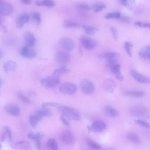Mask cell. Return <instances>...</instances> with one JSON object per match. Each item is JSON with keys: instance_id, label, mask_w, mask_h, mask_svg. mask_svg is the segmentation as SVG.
Masks as SVG:
<instances>
[{"instance_id": "6da1fadb", "label": "cell", "mask_w": 150, "mask_h": 150, "mask_svg": "<svg viewBox=\"0 0 150 150\" xmlns=\"http://www.w3.org/2000/svg\"><path fill=\"white\" fill-rule=\"evenodd\" d=\"M57 108L62 115L67 119L75 121H78L80 119V114L75 109L68 106L60 105Z\"/></svg>"}, {"instance_id": "7a4b0ae2", "label": "cell", "mask_w": 150, "mask_h": 150, "mask_svg": "<svg viewBox=\"0 0 150 150\" xmlns=\"http://www.w3.org/2000/svg\"><path fill=\"white\" fill-rule=\"evenodd\" d=\"M120 54L115 52H107L101 54L98 56L100 59H105L107 61V65L110 68L113 65L118 63Z\"/></svg>"}, {"instance_id": "3957f363", "label": "cell", "mask_w": 150, "mask_h": 150, "mask_svg": "<svg viewBox=\"0 0 150 150\" xmlns=\"http://www.w3.org/2000/svg\"><path fill=\"white\" fill-rule=\"evenodd\" d=\"M130 112L132 115L137 117H146L149 114L147 108L142 105H136L131 107Z\"/></svg>"}, {"instance_id": "277c9868", "label": "cell", "mask_w": 150, "mask_h": 150, "mask_svg": "<svg viewBox=\"0 0 150 150\" xmlns=\"http://www.w3.org/2000/svg\"><path fill=\"white\" fill-rule=\"evenodd\" d=\"M60 83L59 77L52 75L42 79L40 80L41 84L45 87L51 88L58 85Z\"/></svg>"}, {"instance_id": "5b68a950", "label": "cell", "mask_w": 150, "mask_h": 150, "mask_svg": "<svg viewBox=\"0 0 150 150\" xmlns=\"http://www.w3.org/2000/svg\"><path fill=\"white\" fill-rule=\"evenodd\" d=\"M55 58L57 62L62 66L68 64L71 60L70 54L64 50L58 51L56 53Z\"/></svg>"}, {"instance_id": "8992f818", "label": "cell", "mask_w": 150, "mask_h": 150, "mask_svg": "<svg viewBox=\"0 0 150 150\" xmlns=\"http://www.w3.org/2000/svg\"><path fill=\"white\" fill-rule=\"evenodd\" d=\"M60 137L62 142L67 145L72 144L75 141L73 133L68 129L63 130L60 134Z\"/></svg>"}, {"instance_id": "52a82bcc", "label": "cell", "mask_w": 150, "mask_h": 150, "mask_svg": "<svg viewBox=\"0 0 150 150\" xmlns=\"http://www.w3.org/2000/svg\"><path fill=\"white\" fill-rule=\"evenodd\" d=\"M59 43L61 46L67 51H72L76 47L75 41L71 38L67 37H62L59 40Z\"/></svg>"}, {"instance_id": "ba28073f", "label": "cell", "mask_w": 150, "mask_h": 150, "mask_svg": "<svg viewBox=\"0 0 150 150\" xmlns=\"http://www.w3.org/2000/svg\"><path fill=\"white\" fill-rule=\"evenodd\" d=\"M77 87L74 83L66 82L62 84L59 86V90L62 93L68 95L74 93L76 91Z\"/></svg>"}, {"instance_id": "9c48e42d", "label": "cell", "mask_w": 150, "mask_h": 150, "mask_svg": "<svg viewBox=\"0 0 150 150\" xmlns=\"http://www.w3.org/2000/svg\"><path fill=\"white\" fill-rule=\"evenodd\" d=\"M79 86L81 90L84 93L91 94L95 90L94 86L93 83L88 79H84L80 82Z\"/></svg>"}, {"instance_id": "30bf717a", "label": "cell", "mask_w": 150, "mask_h": 150, "mask_svg": "<svg viewBox=\"0 0 150 150\" xmlns=\"http://www.w3.org/2000/svg\"><path fill=\"white\" fill-rule=\"evenodd\" d=\"M81 45L88 50H92L97 45V42L93 39L86 35L82 36L80 39Z\"/></svg>"}, {"instance_id": "8fae6325", "label": "cell", "mask_w": 150, "mask_h": 150, "mask_svg": "<svg viewBox=\"0 0 150 150\" xmlns=\"http://www.w3.org/2000/svg\"><path fill=\"white\" fill-rule=\"evenodd\" d=\"M13 8L10 3L0 0V13L3 16H6L11 14L13 11Z\"/></svg>"}, {"instance_id": "7c38bea8", "label": "cell", "mask_w": 150, "mask_h": 150, "mask_svg": "<svg viewBox=\"0 0 150 150\" xmlns=\"http://www.w3.org/2000/svg\"><path fill=\"white\" fill-rule=\"evenodd\" d=\"M106 127V125L104 122L98 120L94 122L90 127H88V129L92 132H100L104 130Z\"/></svg>"}, {"instance_id": "4fadbf2b", "label": "cell", "mask_w": 150, "mask_h": 150, "mask_svg": "<svg viewBox=\"0 0 150 150\" xmlns=\"http://www.w3.org/2000/svg\"><path fill=\"white\" fill-rule=\"evenodd\" d=\"M4 108L7 112L13 116H18L20 114L19 108L18 106L14 104H7L5 105Z\"/></svg>"}, {"instance_id": "5bb4252c", "label": "cell", "mask_w": 150, "mask_h": 150, "mask_svg": "<svg viewBox=\"0 0 150 150\" xmlns=\"http://www.w3.org/2000/svg\"><path fill=\"white\" fill-rule=\"evenodd\" d=\"M103 88L106 91L112 93L116 87V84L112 79L108 78L104 80L103 84Z\"/></svg>"}, {"instance_id": "9a60e30c", "label": "cell", "mask_w": 150, "mask_h": 150, "mask_svg": "<svg viewBox=\"0 0 150 150\" xmlns=\"http://www.w3.org/2000/svg\"><path fill=\"white\" fill-rule=\"evenodd\" d=\"M20 54L23 57L27 58H33L36 55V52L34 49L26 46L22 49Z\"/></svg>"}, {"instance_id": "2e32d148", "label": "cell", "mask_w": 150, "mask_h": 150, "mask_svg": "<svg viewBox=\"0 0 150 150\" xmlns=\"http://www.w3.org/2000/svg\"><path fill=\"white\" fill-rule=\"evenodd\" d=\"M24 38L26 46L32 47L35 44V38L33 34L31 32H26L25 33Z\"/></svg>"}, {"instance_id": "e0dca14e", "label": "cell", "mask_w": 150, "mask_h": 150, "mask_svg": "<svg viewBox=\"0 0 150 150\" xmlns=\"http://www.w3.org/2000/svg\"><path fill=\"white\" fill-rule=\"evenodd\" d=\"M131 74L133 78L139 83H150V79L144 76L135 70L131 71Z\"/></svg>"}, {"instance_id": "ac0fdd59", "label": "cell", "mask_w": 150, "mask_h": 150, "mask_svg": "<svg viewBox=\"0 0 150 150\" xmlns=\"http://www.w3.org/2000/svg\"><path fill=\"white\" fill-rule=\"evenodd\" d=\"M104 114L108 117L114 118L117 116L118 115V111L112 107L106 105L103 108Z\"/></svg>"}, {"instance_id": "d6986e66", "label": "cell", "mask_w": 150, "mask_h": 150, "mask_svg": "<svg viewBox=\"0 0 150 150\" xmlns=\"http://www.w3.org/2000/svg\"><path fill=\"white\" fill-rule=\"evenodd\" d=\"M110 68L112 72L114 74L117 79L120 81L123 80L124 76L121 73V66L120 64L118 63L115 64L112 66Z\"/></svg>"}, {"instance_id": "ffe728a7", "label": "cell", "mask_w": 150, "mask_h": 150, "mask_svg": "<svg viewBox=\"0 0 150 150\" xmlns=\"http://www.w3.org/2000/svg\"><path fill=\"white\" fill-rule=\"evenodd\" d=\"M29 19V16L27 14L23 13L21 15L16 21V27L18 28H22L25 24L28 22Z\"/></svg>"}, {"instance_id": "44dd1931", "label": "cell", "mask_w": 150, "mask_h": 150, "mask_svg": "<svg viewBox=\"0 0 150 150\" xmlns=\"http://www.w3.org/2000/svg\"><path fill=\"white\" fill-rule=\"evenodd\" d=\"M12 147L15 149L30 150L31 147L30 144L25 141H20L16 142L12 145Z\"/></svg>"}, {"instance_id": "7402d4cb", "label": "cell", "mask_w": 150, "mask_h": 150, "mask_svg": "<svg viewBox=\"0 0 150 150\" xmlns=\"http://www.w3.org/2000/svg\"><path fill=\"white\" fill-rule=\"evenodd\" d=\"M28 138L35 142V144H41V140L43 137V134L40 132L35 133L30 132L28 134Z\"/></svg>"}, {"instance_id": "603a6c76", "label": "cell", "mask_w": 150, "mask_h": 150, "mask_svg": "<svg viewBox=\"0 0 150 150\" xmlns=\"http://www.w3.org/2000/svg\"><path fill=\"white\" fill-rule=\"evenodd\" d=\"M11 133L10 128L7 126H4L3 128L0 137V142H3L5 140L6 137L9 141L11 139Z\"/></svg>"}, {"instance_id": "cb8c5ba5", "label": "cell", "mask_w": 150, "mask_h": 150, "mask_svg": "<svg viewBox=\"0 0 150 150\" xmlns=\"http://www.w3.org/2000/svg\"><path fill=\"white\" fill-rule=\"evenodd\" d=\"M17 67V64L16 62L11 60L6 61L3 65L4 70L6 72L14 71Z\"/></svg>"}, {"instance_id": "d4e9b609", "label": "cell", "mask_w": 150, "mask_h": 150, "mask_svg": "<svg viewBox=\"0 0 150 150\" xmlns=\"http://www.w3.org/2000/svg\"><path fill=\"white\" fill-rule=\"evenodd\" d=\"M124 94L131 97L139 98L143 97L145 94L143 91L138 90H128L125 91Z\"/></svg>"}, {"instance_id": "484cf974", "label": "cell", "mask_w": 150, "mask_h": 150, "mask_svg": "<svg viewBox=\"0 0 150 150\" xmlns=\"http://www.w3.org/2000/svg\"><path fill=\"white\" fill-rule=\"evenodd\" d=\"M70 71V69L66 65H62L55 69L53 72L52 75L59 77L62 75L68 73Z\"/></svg>"}, {"instance_id": "4316f807", "label": "cell", "mask_w": 150, "mask_h": 150, "mask_svg": "<svg viewBox=\"0 0 150 150\" xmlns=\"http://www.w3.org/2000/svg\"><path fill=\"white\" fill-rule=\"evenodd\" d=\"M42 118L35 114L30 115L29 118V123L31 126L33 128L35 129L39 122Z\"/></svg>"}, {"instance_id": "83f0119b", "label": "cell", "mask_w": 150, "mask_h": 150, "mask_svg": "<svg viewBox=\"0 0 150 150\" xmlns=\"http://www.w3.org/2000/svg\"><path fill=\"white\" fill-rule=\"evenodd\" d=\"M36 114L41 117L42 118L44 117H47L51 115V110L47 107H42V108L36 110L35 111Z\"/></svg>"}, {"instance_id": "f1b7e54d", "label": "cell", "mask_w": 150, "mask_h": 150, "mask_svg": "<svg viewBox=\"0 0 150 150\" xmlns=\"http://www.w3.org/2000/svg\"><path fill=\"white\" fill-rule=\"evenodd\" d=\"M83 28L86 33L89 35H93L98 30V29L96 27L83 25Z\"/></svg>"}, {"instance_id": "f546056e", "label": "cell", "mask_w": 150, "mask_h": 150, "mask_svg": "<svg viewBox=\"0 0 150 150\" xmlns=\"http://www.w3.org/2000/svg\"><path fill=\"white\" fill-rule=\"evenodd\" d=\"M127 138L129 141L135 144H139L141 142L139 137L134 133L130 132L128 133L127 135Z\"/></svg>"}, {"instance_id": "4dcf8cb0", "label": "cell", "mask_w": 150, "mask_h": 150, "mask_svg": "<svg viewBox=\"0 0 150 150\" xmlns=\"http://www.w3.org/2000/svg\"><path fill=\"white\" fill-rule=\"evenodd\" d=\"M140 57L144 59H150V46L146 47L140 51L139 53Z\"/></svg>"}, {"instance_id": "1f68e13d", "label": "cell", "mask_w": 150, "mask_h": 150, "mask_svg": "<svg viewBox=\"0 0 150 150\" xmlns=\"http://www.w3.org/2000/svg\"><path fill=\"white\" fill-rule=\"evenodd\" d=\"M46 146L49 148L57 150L58 149V145L55 139L51 138L49 139L46 143Z\"/></svg>"}, {"instance_id": "d6a6232c", "label": "cell", "mask_w": 150, "mask_h": 150, "mask_svg": "<svg viewBox=\"0 0 150 150\" xmlns=\"http://www.w3.org/2000/svg\"><path fill=\"white\" fill-rule=\"evenodd\" d=\"M85 141L88 146L93 149L98 150L101 148L100 145L91 139L87 138Z\"/></svg>"}, {"instance_id": "836d02e7", "label": "cell", "mask_w": 150, "mask_h": 150, "mask_svg": "<svg viewBox=\"0 0 150 150\" xmlns=\"http://www.w3.org/2000/svg\"><path fill=\"white\" fill-rule=\"evenodd\" d=\"M76 8L80 12L82 13H85L89 11L91 8L87 4L85 3H81L79 4L76 6Z\"/></svg>"}, {"instance_id": "e575fe53", "label": "cell", "mask_w": 150, "mask_h": 150, "mask_svg": "<svg viewBox=\"0 0 150 150\" xmlns=\"http://www.w3.org/2000/svg\"><path fill=\"white\" fill-rule=\"evenodd\" d=\"M63 25L66 28H71L78 27L79 26V24L75 22L66 20L64 21Z\"/></svg>"}, {"instance_id": "d590c367", "label": "cell", "mask_w": 150, "mask_h": 150, "mask_svg": "<svg viewBox=\"0 0 150 150\" xmlns=\"http://www.w3.org/2000/svg\"><path fill=\"white\" fill-rule=\"evenodd\" d=\"M106 6L103 3H99L95 4L92 6V8L95 12H98L105 9Z\"/></svg>"}, {"instance_id": "8d00e7d4", "label": "cell", "mask_w": 150, "mask_h": 150, "mask_svg": "<svg viewBox=\"0 0 150 150\" xmlns=\"http://www.w3.org/2000/svg\"><path fill=\"white\" fill-rule=\"evenodd\" d=\"M124 6L129 8H131L135 4V0H120Z\"/></svg>"}, {"instance_id": "74e56055", "label": "cell", "mask_w": 150, "mask_h": 150, "mask_svg": "<svg viewBox=\"0 0 150 150\" xmlns=\"http://www.w3.org/2000/svg\"><path fill=\"white\" fill-rule=\"evenodd\" d=\"M121 14L119 12L109 13L106 14L105 17L107 19H118Z\"/></svg>"}, {"instance_id": "f35d334b", "label": "cell", "mask_w": 150, "mask_h": 150, "mask_svg": "<svg viewBox=\"0 0 150 150\" xmlns=\"http://www.w3.org/2000/svg\"><path fill=\"white\" fill-rule=\"evenodd\" d=\"M124 45L125 50L128 55L130 57L132 56L131 48L133 47L132 44L129 42L126 41L124 43Z\"/></svg>"}, {"instance_id": "ab89813d", "label": "cell", "mask_w": 150, "mask_h": 150, "mask_svg": "<svg viewBox=\"0 0 150 150\" xmlns=\"http://www.w3.org/2000/svg\"><path fill=\"white\" fill-rule=\"evenodd\" d=\"M42 1L43 6L49 8H53L56 5L55 2L52 0H44Z\"/></svg>"}, {"instance_id": "60d3db41", "label": "cell", "mask_w": 150, "mask_h": 150, "mask_svg": "<svg viewBox=\"0 0 150 150\" xmlns=\"http://www.w3.org/2000/svg\"><path fill=\"white\" fill-rule=\"evenodd\" d=\"M135 122L141 127L150 129V125L148 122L141 120H136Z\"/></svg>"}, {"instance_id": "b9f144b4", "label": "cell", "mask_w": 150, "mask_h": 150, "mask_svg": "<svg viewBox=\"0 0 150 150\" xmlns=\"http://www.w3.org/2000/svg\"><path fill=\"white\" fill-rule=\"evenodd\" d=\"M17 96L19 99L23 103L27 104L30 103L29 98L24 94L19 92L17 93Z\"/></svg>"}, {"instance_id": "7bdbcfd3", "label": "cell", "mask_w": 150, "mask_h": 150, "mask_svg": "<svg viewBox=\"0 0 150 150\" xmlns=\"http://www.w3.org/2000/svg\"><path fill=\"white\" fill-rule=\"evenodd\" d=\"M32 16L36 21L38 24L40 23L41 21V16L40 14L38 12H35L32 14Z\"/></svg>"}, {"instance_id": "ee69618b", "label": "cell", "mask_w": 150, "mask_h": 150, "mask_svg": "<svg viewBox=\"0 0 150 150\" xmlns=\"http://www.w3.org/2000/svg\"><path fill=\"white\" fill-rule=\"evenodd\" d=\"M134 24L140 27L147 28L150 29V23L137 21L135 22Z\"/></svg>"}, {"instance_id": "f6af8a7d", "label": "cell", "mask_w": 150, "mask_h": 150, "mask_svg": "<svg viewBox=\"0 0 150 150\" xmlns=\"http://www.w3.org/2000/svg\"><path fill=\"white\" fill-rule=\"evenodd\" d=\"M60 105L58 103L51 102H46L43 103L41 105L42 107H47L48 106L58 107Z\"/></svg>"}, {"instance_id": "bcb514c9", "label": "cell", "mask_w": 150, "mask_h": 150, "mask_svg": "<svg viewBox=\"0 0 150 150\" xmlns=\"http://www.w3.org/2000/svg\"><path fill=\"white\" fill-rule=\"evenodd\" d=\"M110 30L112 32L113 40L116 41L118 39V33L117 29L113 27L110 28Z\"/></svg>"}, {"instance_id": "7dc6e473", "label": "cell", "mask_w": 150, "mask_h": 150, "mask_svg": "<svg viewBox=\"0 0 150 150\" xmlns=\"http://www.w3.org/2000/svg\"><path fill=\"white\" fill-rule=\"evenodd\" d=\"M118 19L121 22L125 23H128L130 21V19L129 17L121 14Z\"/></svg>"}, {"instance_id": "c3c4849f", "label": "cell", "mask_w": 150, "mask_h": 150, "mask_svg": "<svg viewBox=\"0 0 150 150\" xmlns=\"http://www.w3.org/2000/svg\"><path fill=\"white\" fill-rule=\"evenodd\" d=\"M67 118L62 115L60 117V119L62 122L66 126L70 127V124L68 121L67 119Z\"/></svg>"}, {"instance_id": "681fc988", "label": "cell", "mask_w": 150, "mask_h": 150, "mask_svg": "<svg viewBox=\"0 0 150 150\" xmlns=\"http://www.w3.org/2000/svg\"><path fill=\"white\" fill-rule=\"evenodd\" d=\"M20 1L22 3L26 5H29L31 3L30 0H20Z\"/></svg>"}, {"instance_id": "f907efd6", "label": "cell", "mask_w": 150, "mask_h": 150, "mask_svg": "<svg viewBox=\"0 0 150 150\" xmlns=\"http://www.w3.org/2000/svg\"><path fill=\"white\" fill-rule=\"evenodd\" d=\"M79 55L81 56L83 54V51L81 45H80L79 48Z\"/></svg>"}, {"instance_id": "816d5d0a", "label": "cell", "mask_w": 150, "mask_h": 150, "mask_svg": "<svg viewBox=\"0 0 150 150\" xmlns=\"http://www.w3.org/2000/svg\"><path fill=\"white\" fill-rule=\"evenodd\" d=\"M35 4L36 5L39 6H43V4L42 1H37L35 2Z\"/></svg>"}, {"instance_id": "f5cc1de1", "label": "cell", "mask_w": 150, "mask_h": 150, "mask_svg": "<svg viewBox=\"0 0 150 150\" xmlns=\"http://www.w3.org/2000/svg\"><path fill=\"white\" fill-rule=\"evenodd\" d=\"M2 28L3 31L4 33H6L7 32V29L6 27L3 25L2 26Z\"/></svg>"}, {"instance_id": "db71d44e", "label": "cell", "mask_w": 150, "mask_h": 150, "mask_svg": "<svg viewBox=\"0 0 150 150\" xmlns=\"http://www.w3.org/2000/svg\"><path fill=\"white\" fill-rule=\"evenodd\" d=\"M3 53L2 52L1 50L0 51V58H1V57H2V56H3Z\"/></svg>"}, {"instance_id": "11a10c76", "label": "cell", "mask_w": 150, "mask_h": 150, "mask_svg": "<svg viewBox=\"0 0 150 150\" xmlns=\"http://www.w3.org/2000/svg\"><path fill=\"white\" fill-rule=\"evenodd\" d=\"M2 84V81L1 79H0V87H1Z\"/></svg>"}]
</instances>
